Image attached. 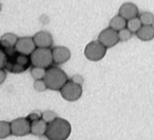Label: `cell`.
I'll use <instances>...</instances> for the list:
<instances>
[{
  "label": "cell",
  "instance_id": "cell-1",
  "mask_svg": "<svg viewBox=\"0 0 154 140\" xmlns=\"http://www.w3.org/2000/svg\"><path fill=\"white\" fill-rule=\"evenodd\" d=\"M1 50L7 54V63L3 68L5 70L12 73H21V72L26 71L31 65L30 56L17 52L15 46L1 48Z\"/></svg>",
  "mask_w": 154,
  "mask_h": 140
},
{
  "label": "cell",
  "instance_id": "cell-2",
  "mask_svg": "<svg viewBox=\"0 0 154 140\" xmlns=\"http://www.w3.org/2000/svg\"><path fill=\"white\" fill-rule=\"evenodd\" d=\"M71 134V125L65 119L56 117L48 124L45 137L49 140H66Z\"/></svg>",
  "mask_w": 154,
  "mask_h": 140
},
{
  "label": "cell",
  "instance_id": "cell-3",
  "mask_svg": "<svg viewBox=\"0 0 154 140\" xmlns=\"http://www.w3.org/2000/svg\"><path fill=\"white\" fill-rule=\"evenodd\" d=\"M43 80L49 89H52V91H60V89L68 81V76L65 73L64 70H62L58 67L52 66L46 69V73Z\"/></svg>",
  "mask_w": 154,
  "mask_h": 140
},
{
  "label": "cell",
  "instance_id": "cell-4",
  "mask_svg": "<svg viewBox=\"0 0 154 140\" xmlns=\"http://www.w3.org/2000/svg\"><path fill=\"white\" fill-rule=\"evenodd\" d=\"M31 66L41 67V68H50L54 64L53 52L50 48H37L30 55Z\"/></svg>",
  "mask_w": 154,
  "mask_h": 140
},
{
  "label": "cell",
  "instance_id": "cell-5",
  "mask_svg": "<svg viewBox=\"0 0 154 140\" xmlns=\"http://www.w3.org/2000/svg\"><path fill=\"white\" fill-rule=\"evenodd\" d=\"M60 95L67 101H75L82 96L83 89L81 84H78L72 80H68L67 83L60 89Z\"/></svg>",
  "mask_w": 154,
  "mask_h": 140
},
{
  "label": "cell",
  "instance_id": "cell-6",
  "mask_svg": "<svg viewBox=\"0 0 154 140\" xmlns=\"http://www.w3.org/2000/svg\"><path fill=\"white\" fill-rule=\"evenodd\" d=\"M107 53V48L99 41H92L85 46L84 55L88 61H98L103 59Z\"/></svg>",
  "mask_w": 154,
  "mask_h": 140
},
{
  "label": "cell",
  "instance_id": "cell-7",
  "mask_svg": "<svg viewBox=\"0 0 154 140\" xmlns=\"http://www.w3.org/2000/svg\"><path fill=\"white\" fill-rule=\"evenodd\" d=\"M11 129L13 136H26L31 132V122L27 117H18L11 122Z\"/></svg>",
  "mask_w": 154,
  "mask_h": 140
},
{
  "label": "cell",
  "instance_id": "cell-8",
  "mask_svg": "<svg viewBox=\"0 0 154 140\" xmlns=\"http://www.w3.org/2000/svg\"><path fill=\"white\" fill-rule=\"evenodd\" d=\"M98 41L100 43H103L107 48L114 46L119 41H120V37H119V31L114 30L113 28L108 27L103 29L98 36Z\"/></svg>",
  "mask_w": 154,
  "mask_h": 140
},
{
  "label": "cell",
  "instance_id": "cell-9",
  "mask_svg": "<svg viewBox=\"0 0 154 140\" xmlns=\"http://www.w3.org/2000/svg\"><path fill=\"white\" fill-rule=\"evenodd\" d=\"M15 48L20 53L30 56L31 53L37 48V46L32 37H22V38H18L15 44Z\"/></svg>",
  "mask_w": 154,
  "mask_h": 140
},
{
  "label": "cell",
  "instance_id": "cell-10",
  "mask_svg": "<svg viewBox=\"0 0 154 140\" xmlns=\"http://www.w3.org/2000/svg\"><path fill=\"white\" fill-rule=\"evenodd\" d=\"M53 52V59H54V64L56 65H62L65 64L66 61H68L70 59V53L69 48L66 46H55L52 48Z\"/></svg>",
  "mask_w": 154,
  "mask_h": 140
},
{
  "label": "cell",
  "instance_id": "cell-11",
  "mask_svg": "<svg viewBox=\"0 0 154 140\" xmlns=\"http://www.w3.org/2000/svg\"><path fill=\"white\" fill-rule=\"evenodd\" d=\"M32 38L37 48H51L53 45V37L48 31H39Z\"/></svg>",
  "mask_w": 154,
  "mask_h": 140
},
{
  "label": "cell",
  "instance_id": "cell-12",
  "mask_svg": "<svg viewBox=\"0 0 154 140\" xmlns=\"http://www.w3.org/2000/svg\"><path fill=\"white\" fill-rule=\"evenodd\" d=\"M119 14L121 16H123L125 20H131L134 17L139 16V10L138 7L136 5H134L133 2H125L120 7L119 10Z\"/></svg>",
  "mask_w": 154,
  "mask_h": 140
},
{
  "label": "cell",
  "instance_id": "cell-13",
  "mask_svg": "<svg viewBox=\"0 0 154 140\" xmlns=\"http://www.w3.org/2000/svg\"><path fill=\"white\" fill-rule=\"evenodd\" d=\"M48 124L49 123L45 122L43 119H38V120H35L31 122V132L30 134L35 136H45L46 129H48Z\"/></svg>",
  "mask_w": 154,
  "mask_h": 140
},
{
  "label": "cell",
  "instance_id": "cell-14",
  "mask_svg": "<svg viewBox=\"0 0 154 140\" xmlns=\"http://www.w3.org/2000/svg\"><path fill=\"white\" fill-rule=\"evenodd\" d=\"M136 36L141 41H150L154 38L153 25H142L141 28L136 33Z\"/></svg>",
  "mask_w": 154,
  "mask_h": 140
},
{
  "label": "cell",
  "instance_id": "cell-15",
  "mask_svg": "<svg viewBox=\"0 0 154 140\" xmlns=\"http://www.w3.org/2000/svg\"><path fill=\"white\" fill-rule=\"evenodd\" d=\"M109 27L113 28V29L116 31H120V30H122V29H124V28L127 27V20H125V18L120 15V14L113 16L110 20Z\"/></svg>",
  "mask_w": 154,
  "mask_h": 140
},
{
  "label": "cell",
  "instance_id": "cell-16",
  "mask_svg": "<svg viewBox=\"0 0 154 140\" xmlns=\"http://www.w3.org/2000/svg\"><path fill=\"white\" fill-rule=\"evenodd\" d=\"M17 40L18 38L14 33H5L0 38V46L1 48H12V46H15Z\"/></svg>",
  "mask_w": 154,
  "mask_h": 140
},
{
  "label": "cell",
  "instance_id": "cell-17",
  "mask_svg": "<svg viewBox=\"0 0 154 140\" xmlns=\"http://www.w3.org/2000/svg\"><path fill=\"white\" fill-rule=\"evenodd\" d=\"M141 26H142V23H141V20H140V18H139V16L127 20V28H128L133 33H136L137 31L141 28Z\"/></svg>",
  "mask_w": 154,
  "mask_h": 140
},
{
  "label": "cell",
  "instance_id": "cell-18",
  "mask_svg": "<svg viewBox=\"0 0 154 140\" xmlns=\"http://www.w3.org/2000/svg\"><path fill=\"white\" fill-rule=\"evenodd\" d=\"M10 135H12L11 123L5 122V121H1L0 122V138L5 139V138L9 137Z\"/></svg>",
  "mask_w": 154,
  "mask_h": 140
},
{
  "label": "cell",
  "instance_id": "cell-19",
  "mask_svg": "<svg viewBox=\"0 0 154 140\" xmlns=\"http://www.w3.org/2000/svg\"><path fill=\"white\" fill-rule=\"evenodd\" d=\"M139 18L141 20L142 25H153L154 24V14L151 12H142L139 14Z\"/></svg>",
  "mask_w": 154,
  "mask_h": 140
},
{
  "label": "cell",
  "instance_id": "cell-20",
  "mask_svg": "<svg viewBox=\"0 0 154 140\" xmlns=\"http://www.w3.org/2000/svg\"><path fill=\"white\" fill-rule=\"evenodd\" d=\"M31 76H32L35 80H42L44 79L46 73V69L41 68V67H32L30 70Z\"/></svg>",
  "mask_w": 154,
  "mask_h": 140
},
{
  "label": "cell",
  "instance_id": "cell-21",
  "mask_svg": "<svg viewBox=\"0 0 154 140\" xmlns=\"http://www.w3.org/2000/svg\"><path fill=\"white\" fill-rule=\"evenodd\" d=\"M131 36H133V33H131V31L129 30V29L127 27L119 31V37H120V41H123V42H124V41L129 40V39L131 38Z\"/></svg>",
  "mask_w": 154,
  "mask_h": 140
},
{
  "label": "cell",
  "instance_id": "cell-22",
  "mask_svg": "<svg viewBox=\"0 0 154 140\" xmlns=\"http://www.w3.org/2000/svg\"><path fill=\"white\" fill-rule=\"evenodd\" d=\"M56 117H57L56 113H55L54 111H52V110H46V111H44L43 113H42V119L48 123L54 121Z\"/></svg>",
  "mask_w": 154,
  "mask_h": 140
},
{
  "label": "cell",
  "instance_id": "cell-23",
  "mask_svg": "<svg viewBox=\"0 0 154 140\" xmlns=\"http://www.w3.org/2000/svg\"><path fill=\"white\" fill-rule=\"evenodd\" d=\"M33 87H35V89L38 91V92H43V91H45V89H48V86H46V84L43 79L36 80L35 83H33Z\"/></svg>",
  "mask_w": 154,
  "mask_h": 140
},
{
  "label": "cell",
  "instance_id": "cell-24",
  "mask_svg": "<svg viewBox=\"0 0 154 140\" xmlns=\"http://www.w3.org/2000/svg\"><path fill=\"white\" fill-rule=\"evenodd\" d=\"M71 80H72L73 82H75V83L81 84V85H82L83 81H84V79H83V76H80V74H75V76H73L71 78Z\"/></svg>",
  "mask_w": 154,
  "mask_h": 140
},
{
  "label": "cell",
  "instance_id": "cell-25",
  "mask_svg": "<svg viewBox=\"0 0 154 140\" xmlns=\"http://www.w3.org/2000/svg\"><path fill=\"white\" fill-rule=\"evenodd\" d=\"M42 117V114H38V113H30V114L27 117V119H28L30 122H32V121H35V120H38V119H41Z\"/></svg>",
  "mask_w": 154,
  "mask_h": 140
},
{
  "label": "cell",
  "instance_id": "cell-26",
  "mask_svg": "<svg viewBox=\"0 0 154 140\" xmlns=\"http://www.w3.org/2000/svg\"><path fill=\"white\" fill-rule=\"evenodd\" d=\"M0 73H1V79H0V83H3V81L5 80V69H1V71H0Z\"/></svg>",
  "mask_w": 154,
  "mask_h": 140
}]
</instances>
